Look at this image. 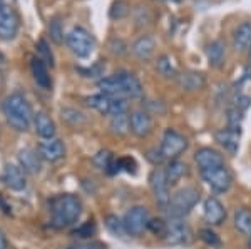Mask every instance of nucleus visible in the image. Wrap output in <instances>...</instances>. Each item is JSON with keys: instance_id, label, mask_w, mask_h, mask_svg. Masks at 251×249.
<instances>
[{"instance_id": "obj_41", "label": "nucleus", "mask_w": 251, "mask_h": 249, "mask_svg": "<svg viewBox=\"0 0 251 249\" xmlns=\"http://www.w3.org/2000/svg\"><path fill=\"white\" fill-rule=\"evenodd\" d=\"M119 169L127 172V174H136L137 164L131 156H124V158H119Z\"/></svg>"}, {"instance_id": "obj_11", "label": "nucleus", "mask_w": 251, "mask_h": 249, "mask_svg": "<svg viewBox=\"0 0 251 249\" xmlns=\"http://www.w3.org/2000/svg\"><path fill=\"white\" fill-rule=\"evenodd\" d=\"M201 179L208 184V187L216 194H225L231 189L233 186V172L229 171V167L226 166H220V167H214L211 171H204L200 172Z\"/></svg>"}, {"instance_id": "obj_29", "label": "nucleus", "mask_w": 251, "mask_h": 249, "mask_svg": "<svg viewBox=\"0 0 251 249\" xmlns=\"http://www.w3.org/2000/svg\"><path fill=\"white\" fill-rule=\"evenodd\" d=\"M198 236H200V239L203 241L206 246L211 248V249H220L223 246L221 238L218 236V232L214 231L211 226H209V227H201V229L198 231Z\"/></svg>"}, {"instance_id": "obj_36", "label": "nucleus", "mask_w": 251, "mask_h": 249, "mask_svg": "<svg viewBox=\"0 0 251 249\" xmlns=\"http://www.w3.org/2000/svg\"><path fill=\"white\" fill-rule=\"evenodd\" d=\"M157 70H159L161 75H164V77H177V72L174 69L171 59H169L168 55H163V57L157 60Z\"/></svg>"}, {"instance_id": "obj_37", "label": "nucleus", "mask_w": 251, "mask_h": 249, "mask_svg": "<svg viewBox=\"0 0 251 249\" xmlns=\"http://www.w3.org/2000/svg\"><path fill=\"white\" fill-rule=\"evenodd\" d=\"M129 3L126 2V0H116L114 3H112V7H111V12H109V15H111L112 19H124L126 15L129 14Z\"/></svg>"}, {"instance_id": "obj_5", "label": "nucleus", "mask_w": 251, "mask_h": 249, "mask_svg": "<svg viewBox=\"0 0 251 249\" xmlns=\"http://www.w3.org/2000/svg\"><path fill=\"white\" fill-rule=\"evenodd\" d=\"M64 40H66L67 47L71 49L72 54L77 55V57H80V59L89 57V55L92 54V50H94V47H96L94 35H92L87 29H84V27H80V25L72 27V29L66 34Z\"/></svg>"}, {"instance_id": "obj_47", "label": "nucleus", "mask_w": 251, "mask_h": 249, "mask_svg": "<svg viewBox=\"0 0 251 249\" xmlns=\"http://www.w3.org/2000/svg\"><path fill=\"white\" fill-rule=\"evenodd\" d=\"M248 62H250V66H251V45H250V49H248Z\"/></svg>"}, {"instance_id": "obj_45", "label": "nucleus", "mask_w": 251, "mask_h": 249, "mask_svg": "<svg viewBox=\"0 0 251 249\" xmlns=\"http://www.w3.org/2000/svg\"><path fill=\"white\" fill-rule=\"evenodd\" d=\"M5 67V57H3V54L0 52V69H3Z\"/></svg>"}, {"instance_id": "obj_30", "label": "nucleus", "mask_w": 251, "mask_h": 249, "mask_svg": "<svg viewBox=\"0 0 251 249\" xmlns=\"http://www.w3.org/2000/svg\"><path fill=\"white\" fill-rule=\"evenodd\" d=\"M62 120H66L69 126L72 127H80L87 122V117L80 111L67 107V109H62Z\"/></svg>"}, {"instance_id": "obj_40", "label": "nucleus", "mask_w": 251, "mask_h": 249, "mask_svg": "<svg viewBox=\"0 0 251 249\" xmlns=\"http://www.w3.org/2000/svg\"><path fill=\"white\" fill-rule=\"evenodd\" d=\"M49 34H50V39L54 40L55 44H60L64 40V32L57 19L50 22V25H49Z\"/></svg>"}, {"instance_id": "obj_28", "label": "nucleus", "mask_w": 251, "mask_h": 249, "mask_svg": "<svg viewBox=\"0 0 251 249\" xmlns=\"http://www.w3.org/2000/svg\"><path fill=\"white\" fill-rule=\"evenodd\" d=\"M109 129H111L112 134L116 136H126L131 132L129 129V114H119V115H114L111 117V122H109Z\"/></svg>"}, {"instance_id": "obj_38", "label": "nucleus", "mask_w": 251, "mask_h": 249, "mask_svg": "<svg viewBox=\"0 0 251 249\" xmlns=\"http://www.w3.org/2000/svg\"><path fill=\"white\" fill-rule=\"evenodd\" d=\"M64 249H107V246L100 241H91V239H86V241H75L72 244H67Z\"/></svg>"}, {"instance_id": "obj_17", "label": "nucleus", "mask_w": 251, "mask_h": 249, "mask_svg": "<svg viewBox=\"0 0 251 249\" xmlns=\"http://www.w3.org/2000/svg\"><path fill=\"white\" fill-rule=\"evenodd\" d=\"M214 140L225 149V152H228L229 156H236L240 151V140H241V131H234L229 127L220 129L214 132Z\"/></svg>"}, {"instance_id": "obj_34", "label": "nucleus", "mask_w": 251, "mask_h": 249, "mask_svg": "<svg viewBox=\"0 0 251 249\" xmlns=\"http://www.w3.org/2000/svg\"><path fill=\"white\" fill-rule=\"evenodd\" d=\"M97 232V226L94 221H87V223L80 224L77 229L72 231V236H75V238H79L80 241H86V239H91L92 236H96Z\"/></svg>"}, {"instance_id": "obj_35", "label": "nucleus", "mask_w": 251, "mask_h": 249, "mask_svg": "<svg viewBox=\"0 0 251 249\" xmlns=\"http://www.w3.org/2000/svg\"><path fill=\"white\" fill-rule=\"evenodd\" d=\"M226 122H228L229 129H234V131H241V122H243V111H240L238 107L231 106L226 112Z\"/></svg>"}, {"instance_id": "obj_31", "label": "nucleus", "mask_w": 251, "mask_h": 249, "mask_svg": "<svg viewBox=\"0 0 251 249\" xmlns=\"http://www.w3.org/2000/svg\"><path fill=\"white\" fill-rule=\"evenodd\" d=\"M104 223H106V227L109 231L112 232L117 238H124L126 234V229H124V224H123V218H117L116 214H107L104 218Z\"/></svg>"}, {"instance_id": "obj_26", "label": "nucleus", "mask_w": 251, "mask_h": 249, "mask_svg": "<svg viewBox=\"0 0 251 249\" xmlns=\"http://www.w3.org/2000/svg\"><path fill=\"white\" fill-rule=\"evenodd\" d=\"M233 45L238 52H245L251 45V22H243L238 25L233 35Z\"/></svg>"}, {"instance_id": "obj_16", "label": "nucleus", "mask_w": 251, "mask_h": 249, "mask_svg": "<svg viewBox=\"0 0 251 249\" xmlns=\"http://www.w3.org/2000/svg\"><path fill=\"white\" fill-rule=\"evenodd\" d=\"M39 156L44 160H47V162H59L66 156V146L57 137L44 139L39 144Z\"/></svg>"}, {"instance_id": "obj_39", "label": "nucleus", "mask_w": 251, "mask_h": 249, "mask_svg": "<svg viewBox=\"0 0 251 249\" xmlns=\"http://www.w3.org/2000/svg\"><path fill=\"white\" fill-rule=\"evenodd\" d=\"M37 54H39L37 57L40 60H44V62H46L47 66L54 67V55H52L50 49H49V44L44 39L37 42Z\"/></svg>"}, {"instance_id": "obj_46", "label": "nucleus", "mask_w": 251, "mask_h": 249, "mask_svg": "<svg viewBox=\"0 0 251 249\" xmlns=\"http://www.w3.org/2000/svg\"><path fill=\"white\" fill-rule=\"evenodd\" d=\"M246 248H248V249H251V236H250V238H248V241H246Z\"/></svg>"}, {"instance_id": "obj_21", "label": "nucleus", "mask_w": 251, "mask_h": 249, "mask_svg": "<svg viewBox=\"0 0 251 249\" xmlns=\"http://www.w3.org/2000/svg\"><path fill=\"white\" fill-rule=\"evenodd\" d=\"M164 172H166V179H168L169 186L174 187L177 182H181L184 178L189 176V166L186 162H183V160L174 159L166 164Z\"/></svg>"}, {"instance_id": "obj_19", "label": "nucleus", "mask_w": 251, "mask_h": 249, "mask_svg": "<svg viewBox=\"0 0 251 249\" xmlns=\"http://www.w3.org/2000/svg\"><path fill=\"white\" fill-rule=\"evenodd\" d=\"M30 70H32V77H34L35 84L44 91H50L52 89V77L50 72H49V66L44 60H40L37 55L32 57L30 60Z\"/></svg>"}, {"instance_id": "obj_2", "label": "nucleus", "mask_w": 251, "mask_h": 249, "mask_svg": "<svg viewBox=\"0 0 251 249\" xmlns=\"http://www.w3.org/2000/svg\"><path fill=\"white\" fill-rule=\"evenodd\" d=\"M97 87L102 94L124 99H139L144 94L143 84L131 72H116L109 77L99 79Z\"/></svg>"}, {"instance_id": "obj_15", "label": "nucleus", "mask_w": 251, "mask_h": 249, "mask_svg": "<svg viewBox=\"0 0 251 249\" xmlns=\"http://www.w3.org/2000/svg\"><path fill=\"white\" fill-rule=\"evenodd\" d=\"M194 162H196L200 172L211 171L214 167L225 166V156L220 151L213 149V147H200L194 152Z\"/></svg>"}, {"instance_id": "obj_49", "label": "nucleus", "mask_w": 251, "mask_h": 249, "mask_svg": "<svg viewBox=\"0 0 251 249\" xmlns=\"http://www.w3.org/2000/svg\"><path fill=\"white\" fill-rule=\"evenodd\" d=\"M5 5V3H3V0H0V7H3Z\"/></svg>"}, {"instance_id": "obj_44", "label": "nucleus", "mask_w": 251, "mask_h": 249, "mask_svg": "<svg viewBox=\"0 0 251 249\" xmlns=\"http://www.w3.org/2000/svg\"><path fill=\"white\" fill-rule=\"evenodd\" d=\"M0 249H7V239L2 231H0Z\"/></svg>"}, {"instance_id": "obj_32", "label": "nucleus", "mask_w": 251, "mask_h": 249, "mask_svg": "<svg viewBox=\"0 0 251 249\" xmlns=\"http://www.w3.org/2000/svg\"><path fill=\"white\" fill-rule=\"evenodd\" d=\"M168 229V219L164 218H151L148 223V232H151L152 236L163 239Z\"/></svg>"}, {"instance_id": "obj_25", "label": "nucleus", "mask_w": 251, "mask_h": 249, "mask_svg": "<svg viewBox=\"0 0 251 249\" xmlns=\"http://www.w3.org/2000/svg\"><path fill=\"white\" fill-rule=\"evenodd\" d=\"M154 49H156V42H154V39L149 37V35L139 37L131 47L132 54L139 60H149L152 57V54H154Z\"/></svg>"}, {"instance_id": "obj_20", "label": "nucleus", "mask_w": 251, "mask_h": 249, "mask_svg": "<svg viewBox=\"0 0 251 249\" xmlns=\"http://www.w3.org/2000/svg\"><path fill=\"white\" fill-rule=\"evenodd\" d=\"M32 126H34L35 132H37L42 139L55 137V132H57V129H55L54 120H52V117L47 114V112L39 111L37 114H34V122H32Z\"/></svg>"}, {"instance_id": "obj_3", "label": "nucleus", "mask_w": 251, "mask_h": 249, "mask_svg": "<svg viewBox=\"0 0 251 249\" xmlns=\"http://www.w3.org/2000/svg\"><path fill=\"white\" fill-rule=\"evenodd\" d=\"M2 112L12 129L19 132H27L32 127L34 112H32V107L27 97L24 94H20V92H12L10 95H7L3 99Z\"/></svg>"}, {"instance_id": "obj_6", "label": "nucleus", "mask_w": 251, "mask_h": 249, "mask_svg": "<svg viewBox=\"0 0 251 249\" xmlns=\"http://www.w3.org/2000/svg\"><path fill=\"white\" fill-rule=\"evenodd\" d=\"M189 147V140L184 134L177 132L176 129H166L163 132V137H161L159 142V152L163 156L164 162H169V160L179 159V156L186 152V149Z\"/></svg>"}, {"instance_id": "obj_18", "label": "nucleus", "mask_w": 251, "mask_h": 249, "mask_svg": "<svg viewBox=\"0 0 251 249\" xmlns=\"http://www.w3.org/2000/svg\"><path fill=\"white\" fill-rule=\"evenodd\" d=\"M3 182H5V186L12 191H24L27 187L25 171H24L19 164H14V162L5 164V169H3Z\"/></svg>"}, {"instance_id": "obj_10", "label": "nucleus", "mask_w": 251, "mask_h": 249, "mask_svg": "<svg viewBox=\"0 0 251 249\" xmlns=\"http://www.w3.org/2000/svg\"><path fill=\"white\" fill-rule=\"evenodd\" d=\"M163 241L168 246H186L193 241V229L184 219L168 218V229Z\"/></svg>"}, {"instance_id": "obj_4", "label": "nucleus", "mask_w": 251, "mask_h": 249, "mask_svg": "<svg viewBox=\"0 0 251 249\" xmlns=\"http://www.w3.org/2000/svg\"><path fill=\"white\" fill-rule=\"evenodd\" d=\"M201 201V192L196 186H183L179 189H176L171 194V201L166 212L168 218H177L184 219L193 212L194 207L200 204Z\"/></svg>"}, {"instance_id": "obj_23", "label": "nucleus", "mask_w": 251, "mask_h": 249, "mask_svg": "<svg viewBox=\"0 0 251 249\" xmlns=\"http://www.w3.org/2000/svg\"><path fill=\"white\" fill-rule=\"evenodd\" d=\"M233 227L234 231H238L241 236L250 238L251 236V211L248 207L240 206L236 207L233 212Z\"/></svg>"}, {"instance_id": "obj_8", "label": "nucleus", "mask_w": 251, "mask_h": 249, "mask_svg": "<svg viewBox=\"0 0 251 249\" xmlns=\"http://www.w3.org/2000/svg\"><path fill=\"white\" fill-rule=\"evenodd\" d=\"M148 182H149V189L152 192V198H154L157 207L166 212V209H168V206H169V201H171V186H169L168 179H166L164 167L157 166L149 172Z\"/></svg>"}, {"instance_id": "obj_48", "label": "nucleus", "mask_w": 251, "mask_h": 249, "mask_svg": "<svg viewBox=\"0 0 251 249\" xmlns=\"http://www.w3.org/2000/svg\"><path fill=\"white\" fill-rule=\"evenodd\" d=\"M164 2H179V0H164Z\"/></svg>"}, {"instance_id": "obj_33", "label": "nucleus", "mask_w": 251, "mask_h": 249, "mask_svg": "<svg viewBox=\"0 0 251 249\" xmlns=\"http://www.w3.org/2000/svg\"><path fill=\"white\" fill-rule=\"evenodd\" d=\"M114 154H112L111 151H107V149H102V151H99L97 154L94 156V159H92V162L96 164L97 167H99L100 171H109V167H111V164H112V160H114Z\"/></svg>"}, {"instance_id": "obj_9", "label": "nucleus", "mask_w": 251, "mask_h": 249, "mask_svg": "<svg viewBox=\"0 0 251 249\" xmlns=\"http://www.w3.org/2000/svg\"><path fill=\"white\" fill-rule=\"evenodd\" d=\"M151 219L148 207L144 206H132L126 211V214L123 216V224L126 234L132 236V238H139L148 231V223Z\"/></svg>"}, {"instance_id": "obj_24", "label": "nucleus", "mask_w": 251, "mask_h": 249, "mask_svg": "<svg viewBox=\"0 0 251 249\" xmlns=\"http://www.w3.org/2000/svg\"><path fill=\"white\" fill-rule=\"evenodd\" d=\"M206 57L213 69H221L226 60V45L223 40H214L206 47Z\"/></svg>"}, {"instance_id": "obj_13", "label": "nucleus", "mask_w": 251, "mask_h": 249, "mask_svg": "<svg viewBox=\"0 0 251 249\" xmlns=\"http://www.w3.org/2000/svg\"><path fill=\"white\" fill-rule=\"evenodd\" d=\"M20 29V19L15 9L9 5L0 7V39L14 40Z\"/></svg>"}, {"instance_id": "obj_1", "label": "nucleus", "mask_w": 251, "mask_h": 249, "mask_svg": "<svg viewBox=\"0 0 251 249\" xmlns=\"http://www.w3.org/2000/svg\"><path fill=\"white\" fill-rule=\"evenodd\" d=\"M50 224L57 229L74 226L82 214V201L75 194H57L49 201Z\"/></svg>"}, {"instance_id": "obj_22", "label": "nucleus", "mask_w": 251, "mask_h": 249, "mask_svg": "<svg viewBox=\"0 0 251 249\" xmlns=\"http://www.w3.org/2000/svg\"><path fill=\"white\" fill-rule=\"evenodd\" d=\"M177 82H179V87L183 91L196 92V91H201L206 86V77L201 72L186 70L184 74L177 75Z\"/></svg>"}, {"instance_id": "obj_12", "label": "nucleus", "mask_w": 251, "mask_h": 249, "mask_svg": "<svg viewBox=\"0 0 251 249\" xmlns=\"http://www.w3.org/2000/svg\"><path fill=\"white\" fill-rule=\"evenodd\" d=\"M129 129H131V132L137 139L149 137L152 134V129H154V122H152L151 114L144 109L132 111L129 114Z\"/></svg>"}, {"instance_id": "obj_14", "label": "nucleus", "mask_w": 251, "mask_h": 249, "mask_svg": "<svg viewBox=\"0 0 251 249\" xmlns=\"http://www.w3.org/2000/svg\"><path fill=\"white\" fill-rule=\"evenodd\" d=\"M203 218L209 226H221L228 218L225 204L214 196H208L203 203Z\"/></svg>"}, {"instance_id": "obj_7", "label": "nucleus", "mask_w": 251, "mask_h": 249, "mask_svg": "<svg viewBox=\"0 0 251 249\" xmlns=\"http://www.w3.org/2000/svg\"><path fill=\"white\" fill-rule=\"evenodd\" d=\"M87 106L92 107L102 115H109V117H114V115L126 114L127 112V100L124 97H114V95L107 94H94L89 95L86 99Z\"/></svg>"}, {"instance_id": "obj_42", "label": "nucleus", "mask_w": 251, "mask_h": 249, "mask_svg": "<svg viewBox=\"0 0 251 249\" xmlns=\"http://www.w3.org/2000/svg\"><path fill=\"white\" fill-rule=\"evenodd\" d=\"M146 159H148L149 162H151L154 167L161 166V164L164 162L163 156H161V152H159V149H157V147H152V149H149L148 152H146Z\"/></svg>"}, {"instance_id": "obj_43", "label": "nucleus", "mask_w": 251, "mask_h": 249, "mask_svg": "<svg viewBox=\"0 0 251 249\" xmlns=\"http://www.w3.org/2000/svg\"><path fill=\"white\" fill-rule=\"evenodd\" d=\"M250 106H251V97H250V95L238 94V97L234 99V107H238V109L243 111V112L248 109Z\"/></svg>"}, {"instance_id": "obj_27", "label": "nucleus", "mask_w": 251, "mask_h": 249, "mask_svg": "<svg viewBox=\"0 0 251 249\" xmlns=\"http://www.w3.org/2000/svg\"><path fill=\"white\" fill-rule=\"evenodd\" d=\"M40 159L42 158L39 156V152H35L32 149H24V151H20V154H19V166L25 172L35 174V172L40 171Z\"/></svg>"}]
</instances>
